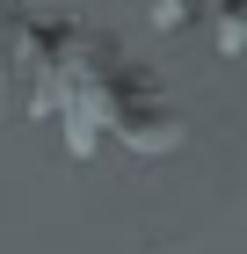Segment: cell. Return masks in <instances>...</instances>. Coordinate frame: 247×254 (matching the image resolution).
Wrapping results in <instances>:
<instances>
[{
  "label": "cell",
  "mask_w": 247,
  "mask_h": 254,
  "mask_svg": "<svg viewBox=\"0 0 247 254\" xmlns=\"http://www.w3.org/2000/svg\"><path fill=\"white\" fill-rule=\"evenodd\" d=\"M211 7H226V0H211Z\"/></svg>",
  "instance_id": "cell-2"
},
{
  "label": "cell",
  "mask_w": 247,
  "mask_h": 254,
  "mask_svg": "<svg viewBox=\"0 0 247 254\" xmlns=\"http://www.w3.org/2000/svg\"><path fill=\"white\" fill-rule=\"evenodd\" d=\"M15 73H22V117L29 124L58 117L73 160H95L109 138L131 145L138 160H167L182 145V117L167 87L73 15L15 7Z\"/></svg>",
  "instance_id": "cell-1"
}]
</instances>
